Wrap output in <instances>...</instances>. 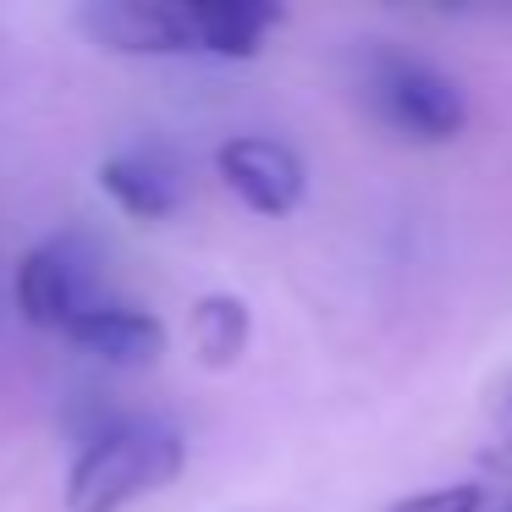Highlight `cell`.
<instances>
[{
  "label": "cell",
  "instance_id": "cell-1",
  "mask_svg": "<svg viewBox=\"0 0 512 512\" xmlns=\"http://www.w3.org/2000/svg\"><path fill=\"white\" fill-rule=\"evenodd\" d=\"M188 463V446L160 419H122L78 452L67 474V512H122L166 490Z\"/></svg>",
  "mask_w": 512,
  "mask_h": 512
},
{
  "label": "cell",
  "instance_id": "cell-2",
  "mask_svg": "<svg viewBox=\"0 0 512 512\" xmlns=\"http://www.w3.org/2000/svg\"><path fill=\"white\" fill-rule=\"evenodd\" d=\"M364 100L380 122L408 144H452L468 127V100L441 67L408 56V50H369Z\"/></svg>",
  "mask_w": 512,
  "mask_h": 512
},
{
  "label": "cell",
  "instance_id": "cell-3",
  "mask_svg": "<svg viewBox=\"0 0 512 512\" xmlns=\"http://www.w3.org/2000/svg\"><path fill=\"white\" fill-rule=\"evenodd\" d=\"M78 28L111 56H199L193 0H89Z\"/></svg>",
  "mask_w": 512,
  "mask_h": 512
},
{
  "label": "cell",
  "instance_id": "cell-4",
  "mask_svg": "<svg viewBox=\"0 0 512 512\" xmlns=\"http://www.w3.org/2000/svg\"><path fill=\"white\" fill-rule=\"evenodd\" d=\"M94 276L89 254L78 237H50V243L28 248L17 265V309L39 331H67L83 309H94Z\"/></svg>",
  "mask_w": 512,
  "mask_h": 512
},
{
  "label": "cell",
  "instance_id": "cell-5",
  "mask_svg": "<svg viewBox=\"0 0 512 512\" xmlns=\"http://www.w3.org/2000/svg\"><path fill=\"white\" fill-rule=\"evenodd\" d=\"M215 171H221V182L248 204V210L270 215V221H281V215L298 210L303 188H309L303 160L292 155L281 138H259V133L226 138V144L215 149Z\"/></svg>",
  "mask_w": 512,
  "mask_h": 512
},
{
  "label": "cell",
  "instance_id": "cell-6",
  "mask_svg": "<svg viewBox=\"0 0 512 512\" xmlns=\"http://www.w3.org/2000/svg\"><path fill=\"white\" fill-rule=\"evenodd\" d=\"M61 336L111 369H149L166 353V325H160V314L127 309V303H94Z\"/></svg>",
  "mask_w": 512,
  "mask_h": 512
},
{
  "label": "cell",
  "instance_id": "cell-7",
  "mask_svg": "<svg viewBox=\"0 0 512 512\" xmlns=\"http://www.w3.org/2000/svg\"><path fill=\"white\" fill-rule=\"evenodd\" d=\"M276 23H281V6H270V0H193L199 56L254 61Z\"/></svg>",
  "mask_w": 512,
  "mask_h": 512
},
{
  "label": "cell",
  "instance_id": "cell-8",
  "mask_svg": "<svg viewBox=\"0 0 512 512\" xmlns=\"http://www.w3.org/2000/svg\"><path fill=\"white\" fill-rule=\"evenodd\" d=\"M100 188L111 193V204L122 215H133V221H171L177 204H182L177 182L144 155H111L100 166Z\"/></svg>",
  "mask_w": 512,
  "mask_h": 512
},
{
  "label": "cell",
  "instance_id": "cell-9",
  "mask_svg": "<svg viewBox=\"0 0 512 512\" xmlns=\"http://www.w3.org/2000/svg\"><path fill=\"white\" fill-rule=\"evenodd\" d=\"M193 353L210 369H232L248 347V303L232 298V292H210V298L193 303Z\"/></svg>",
  "mask_w": 512,
  "mask_h": 512
},
{
  "label": "cell",
  "instance_id": "cell-10",
  "mask_svg": "<svg viewBox=\"0 0 512 512\" xmlns=\"http://www.w3.org/2000/svg\"><path fill=\"white\" fill-rule=\"evenodd\" d=\"M479 507H485V485H435L397 501L391 512H479Z\"/></svg>",
  "mask_w": 512,
  "mask_h": 512
},
{
  "label": "cell",
  "instance_id": "cell-11",
  "mask_svg": "<svg viewBox=\"0 0 512 512\" xmlns=\"http://www.w3.org/2000/svg\"><path fill=\"white\" fill-rule=\"evenodd\" d=\"M496 463L512 474V397L501 402V413H496Z\"/></svg>",
  "mask_w": 512,
  "mask_h": 512
}]
</instances>
